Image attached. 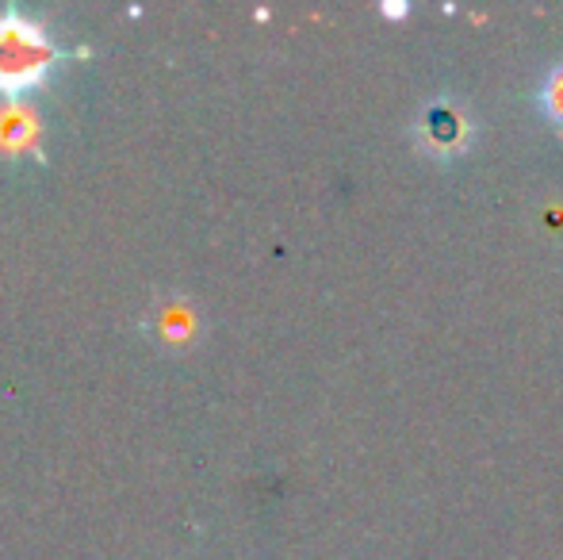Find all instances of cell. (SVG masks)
Listing matches in <instances>:
<instances>
[{"instance_id":"obj_1","label":"cell","mask_w":563,"mask_h":560,"mask_svg":"<svg viewBox=\"0 0 563 560\" xmlns=\"http://www.w3.org/2000/svg\"><path fill=\"white\" fill-rule=\"evenodd\" d=\"M62 51L38 20L20 8L0 12V92H27L58 66Z\"/></svg>"},{"instance_id":"obj_2","label":"cell","mask_w":563,"mask_h":560,"mask_svg":"<svg viewBox=\"0 0 563 560\" xmlns=\"http://www.w3.org/2000/svg\"><path fill=\"white\" fill-rule=\"evenodd\" d=\"M35 131H38L35 116H23V112H15V108L0 112V146L12 150V154L27 150L31 139H35Z\"/></svg>"},{"instance_id":"obj_3","label":"cell","mask_w":563,"mask_h":560,"mask_svg":"<svg viewBox=\"0 0 563 560\" xmlns=\"http://www.w3.org/2000/svg\"><path fill=\"white\" fill-rule=\"evenodd\" d=\"M541 105L544 112H549V120L563 128V66H556L549 74V81H544V92H541Z\"/></svg>"},{"instance_id":"obj_4","label":"cell","mask_w":563,"mask_h":560,"mask_svg":"<svg viewBox=\"0 0 563 560\" xmlns=\"http://www.w3.org/2000/svg\"><path fill=\"white\" fill-rule=\"evenodd\" d=\"M426 131H430L433 139H438V146H445L460 135V120H452L449 112H430V120H426Z\"/></svg>"}]
</instances>
